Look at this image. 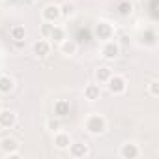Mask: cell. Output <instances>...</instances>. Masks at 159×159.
<instances>
[{
    "mask_svg": "<svg viewBox=\"0 0 159 159\" xmlns=\"http://www.w3.org/2000/svg\"><path fill=\"white\" fill-rule=\"evenodd\" d=\"M71 142H73V139H71V135H69L67 131L58 129V131L52 133V144H54L56 150H67V146H69Z\"/></svg>",
    "mask_w": 159,
    "mask_h": 159,
    "instance_id": "9",
    "label": "cell"
},
{
    "mask_svg": "<svg viewBox=\"0 0 159 159\" xmlns=\"http://www.w3.org/2000/svg\"><path fill=\"white\" fill-rule=\"evenodd\" d=\"M62 19L60 15V4H45L43 10H41V21H47V23H58Z\"/></svg>",
    "mask_w": 159,
    "mask_h": 159,
    "instance_id": "7",
    "label": "cell"
},
{
    "mask_svg": "<svg viewBox=\"0 0 159 159\" xmlns=\"http://www.w3.org/2000/svg\"><path fill=\"white\" fill-rule=\"evenodd\" d=\"M67 152H69V155H71L73 159H84V157H88V153H90L86 142H71V144L67 146Z\"/></svg>",
    "mask_w": 159,
    "mask_h": 159,
    "instance_id": "12",
    "label": "cell"
},
{
    "mask_svg": "<svg viewBox=\"0 0 159 159\" xmlns=\"http://www.w3.org/2000/svg\"><path fill=\"white\" fill-rule=\"evenodd\" d=\"M15 90V79L11 75H0V96H4V94H10Z\"/></svg>",
    "mask_w": 159,
    "mask_h": 159,
    "instance_id": "15",
    "label": "cell"
},
{
    "mask_svg": "<svg viewBox=\"0 0 159 159\" xmlns=\"http://www.w3.org/2000/svg\"><path fill=\"white\" fill-rule=\"evenodd\" d=\"M146 92L150 98H159V81L157 79H152V81L146 84Z\"/></svg>",
    "mask_w": 159,
    "mask_h": 159,
    "instance_id": "21",
    "label": "cell"
},
{
    "mask_svg": "<svg viewBox=\"0 0 159 159\" xmlns=\"http://www.w3.org/2000/svg\"><path fill=\"white\" fill-rule=\"evenodd\" d=\"M83 98H84L88 103H96V101L101 98V84H98V83H88V84H84V88H83Z\"/></svg>",
    "mask_w": 159,
    "mask_h": 159,
    "instance_id": "10",
    "label": "cell"
},
{
    "mask_svg": "<svg viewBox=\"0 0 159 159\" xmlns=\"http://www.w3.org/2000/svg\"><path fill=\"white\" fill-rule=\"evenodd\" d=\"M118 15H122V17H129L131 13H133V4L129 2V0H124V2H120L118 4Z\"/></svg>",
    "mask_w": 159,
    "mask_h": 159,
    "instance_id": "20",
    "label": "cell"
},
{
    "mask_svg": "<svg viewBox=\"0 0 159 159\" xmlns=\"http://www.w3.org/2000/svg\"><path fill=\"white\" fill-rule=\"evenodd\" d=\"M17 124V112L10 109H0V129H13Z\"/></svg>",
    "mask_w": 159,
    "mask_h": 159,
    "instance_id": "11",
    "label": "cell"
},
{
    "mask_svg": "<svg viewBox=\"0 0 159 159\" xmlns=\"http://www.w3.org/2000/svg\"><path fill=\"white\" fill-rule=\"evenodd\" d=\"M19 148H21L19 140H17L15 137H11V135L0 139V152H2V155L8 157V159L19 157Z\"/></svg>",
    "mask_w": 159,
    "mask_h": 159,
    "instance_id": "4",
    "label": "cell"
},
{
    "mask_svg": "<svg viewBox=\"0 0 159 159\" xmlns=\"http://www.w3.org/2000/svg\"><path fill=\"white\" fill-rule=\"evenodd\" d=\"M10 36H11V39L13 41H23L25 38H26V28L23 26V25H13L11 28H10Z\"/></svg>",
    "mask_w": 159,
    "mask_h": 159,
    "instance_id": "19",
    "label": "cell"
},
{
    "mask_svg": "<svg viewBox=\"0 0 159 159\" xmlns=\"http://www.w3.org/2000/svg\"><path fill=\"white\" fill-rule=\"evenodd\" d=\"M0 109H4V101H2V98H0Z\"/></svg>",
    "mask_w": 159,
    "mask_h": 159,
    "instance_id": "24",
    "label": "cell"
},
{
    "mask_svg": "<svg viewBox=\"0 0 159 159\" xmlns=\"http://www.w3.org/2000/svg\"><path fill=\"white\" fill-rule=\"evenodd\" d=\"M118 153H120L122 159H139L140 153H142V150H140V144H139V142H135V140H125V142L120 146Z\"/></svg>",
    "mask_w": 159,
    "mask_h": 159,
    "instance_id": "5",
    "label": "cell"
},
{
    "mask_svg": "<svg viewBox=\"0 0 159 159\" xmlns=\"http://www.w3.org/2000/svg\"><path fill=\"white\" fill-rule=\"evenodd\" d=\"M71 112V105H69V101L67 99H56L54 101V105H52V116H56V118H66L67 114Z\"/></svg>",
    "mask_w": 159,
    "mask_h": 159,
    "instance_id": "14",
    "label": "cell"
},
{
    "mask_svg": "<svg viewBox=\"0 0 159 159\" xmlns=\"http://www.w3.org/2000/svg\"><path fill=\"white\" fill-rule=\"evenodd\" d=\"M111 75H112V69L109 66H99L94 71V77H96V83L98 84H105L109 79H111Z\"/></svg>",
    "mask_w": 159,
    "mask_h": 159,
    "instance_id": "16",
    "label": "cell"
},
{
    "mask_svg": "<svg viewBox=\"0 0 159 159\" xmlns=\"http://www.w3.org/2000/svg\"><path fill=\"white\" fill-rule=\"evenodd\" d=\"M54 25H56V23H54ZM54 25H52V23H47V21H41V25H39V34H41V38L49 39V36H51Z\"/></svg>",
    "mask_w": 159,
    "mask_h": 159,
    "instance_id": "22",
    "label": "cell"
},
{
    "mask_svg": "<svg viewBox=\"0 0 159 159\" xmlns=\"http://www.w3.org/2000/svg\"><path fill=\"white\" fill-rule=\"evenodd\" d=\"M92 32H94V38L99 39V41L103 43V41L114 38V34H116V26H114L111 21H98V23L94 25V30H92Z\"/></svg>",
    "mask_w": 159,
    "mask_h": 159,
    "instance_id": "3",
    "label": "cell"
},
{
    "mask_svg": "<svg viewBox=\"0 0 159 159\" xmlns=\"http://www.w3.org/2000/svg\"><path fill=\"white\" fill-rule=\"evenodd\" d=\"M0 2H4V0H0Z\"/></svg>",
    "mask_w": 159,
    "mask_h": 159,
    "instance_id": "25",
    "label": "cell"
},
{
    "mask_svg": "<svg viewBox=\"0 0 159 159\" xmlns=\"http://www.w3.org/2000/svg\"><path fill=\"white\" fill-rule=\"evenodd\" d=\"M60 15H62V19H66V21L73 19V17L77 15V6H75L73 2H64V4H60Z\"/></svg>",
    "mask_w": 159,
    "mask_h": 159,
    "instance_id": "17",
    "label": "cell"
},
{
    "mask_svg": "<svg viewBox=\"0 0 159 159\" xmlns=\"http://www.w3.org/2000/svg\"><path fill=\"white\" fill-rule=\"evenodd\" d=\"M49 52H51V41H49V39L41 38V39H38V41H34V45H32V54H34L36 58H45Z\"/></svg>",
    "mask_w": 159,
    "mask_h": 159,
    "instance_id": "13",
    "label": "cell"
},
{
    "mask_svg": "<svg viewBox=\"0 0 159 159\" xmlns=\"http://www.w3.org/2000/svg\"><path fill=\"white\" fill-rule=\"evenodd\" d=\"M107 90L111 96H124L127 92V79L124 75H118V73H112L111 79L105 83Z\"/></svg>",
    "mask_w": 159,
    "mask_h": 159,
    "instance_id": "2",
    "label": "cell"
},
{
    "mask_svg": "<svg viewBox=\"0 0 159 159\" xmlns=\"http://www.w3.org/2000/svg\"><path fill=\"white\" fill-rule=\"evenodd\" d=\"M66 38H67L66 28H64V26H60V25H54V26H52V32H51V36H49V41L60 43V41H62V39H66Z\"/></svg>",
    "mask_w": 159,
    "mask_h": 159,
    "instance_id": "18",
    "label": "cell"
},
{
    "mask_svg": "<svg viewBox=\"0 0 159 159\" xmlns=\"http://www.w3.org/2000/svg\"><path fill=\"white\" fill-rule=\"evenodd\" d=\"M107 118L99 112H90L84 122H83V129L88 133V135H94V137H99L107 131Z\"/></svg>",
    "mask_w": 159,
    "mask_h": 159,
    "instance_id": "1",
    "label": "cell"
},
{
    "mask_svg": "<svg viewBox=\"0 0 159 159\" xmlns=\"http://www.w3.org/2000/svg\"><path fill=\"white\" fill-rule=\"evenodd\" d=\"M45 125H47V129H49L51 133H54V131H58V129H62V122H60V118H56V116H52V118H49Z\"/></svg>",
    "mask_w": 159,
    "mask_h": 159,
    "instance_id": "23",
    "label": "cell"
},
{
    "mask_svg": "<svg viewBox=\"0 0 159 159\" xmlns=\"http://www.w3.org/2000/svg\"><path fill=\"white\" fill-rule=\"evenodd\" d=\"M99 52H101V56H103L105 60H116V58L120 56V43H118L114 38H112V39H107V41L101 43Z\"/></svg>",
    "mask_w": 159,
    "mask_h": 159,
    "instance_id": "6",
    "label": "cell"
},
{
    "mask_svg": "<svg viewBox=\"0 0 159 159\" xmlns=\"http://www.w3.org/2000/svg\"><path fill=\"white\" fill-rule=\"evenodd\" d=\"M77 51H79V43H77L75 39H71V38H66V39H62V41L58 43V52H60L62 56H66V58L75 56Z\"/></svg>",
    "mask_w": 159,
    "mask_h": 159,
    "instance_id": "8",
    "label": "cell"
}]
</instances>
